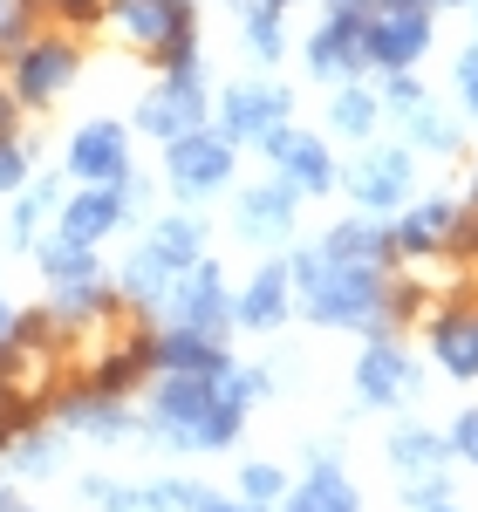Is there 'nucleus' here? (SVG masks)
Here are the masks:
<instances>
[{
	"label": "nucleus",
	"instance_id": "1",
	"mask_svg": "<svg viewBox=\"0 0 478 512\" xmlns=\"http://www.w3.org/2000/svg\"><path fill=\"white\" fill-rule=\"evenodd\" d=\"M287 274H294V301H301L308 321H321V328H369V335H390V321H383L390 280H383V267L328 260L321 246H301V253L287 260Z\"/></svg>",
	"mask_w": 478,
	"mask_h": 512
},
{
	"label": "nucleus",
	"instance_id": "2",
	"mask_svg": "<svg viewBox=\"0 0 478 512\" xmlns=\"http://www.w3.org/2000/svg\"><path fill=\"white\" fill-rule=\"evenodd\" d=\"M239 424H246V403H233L219 376H171L164 369L151 403H144V431L171 451H226Z\"/></svg>",
	"mask_w": 478,
	"mask_h": 512
},
{
	"label": "nucleus",
	"instance_id": "3",
	"mask_svg": "<svg viewBox=\"0 0 478 512\" xmlns=\"http://www.w3.org/2000/svg\"><path fill=\"white\" fill-rule=\"evenodd\" d=\"M192 260H205V226L192 219V212L158 219V226L144 233V246L123 260V301H130V308H158L164 287L185 274Z\"/></svg>",
	"mask_w": 478,
	"mask_h": 512
},
{
	"label": "nucleus",
	"instance_id": "4",
	"mask_svg": "<svg viewBox=\"0 0 478 512\" xmlns=\"http://www.w3.org/2000/svg\"><path fill=\"white\" fill-rule=\"evenodd\" d=\"M164 328H199V335H226L233 328V287L219 260H192L185 274L164 287Z\"/></svg>",
	"mask_w": 478,
	"mask_h": 512
},
{
	"label": "nucleus",
	"instance_id": "5",
	"mask_svg": "<svg viewBox=\"0 0 478 512\" xmlns=\"http://www.w3.org/2000/svg\"><path fill=\"white\" fill-rule=\"evenodd\" d=\"M233 164H239V151L212 130V123L164 144V178H171L178 198H219L226 185H233Z\"/></svg>",
	"mask_w": 478,
	"mask_h": 512
},
{
	"label": "nucleus",
	"instance_id": "6",
	"mask_svg": "<svg viewBox=\"0 0 478 512\" xmlns=\"http://www.w3.org/2000/svg\"><path fill=\"white\" fill-rule=\"evenodd\" d=\"M287 117H294V96L267 76H246L219 96V137H226L233 151L239 144H267L274 130H287Z\"/></svg>",
	"mask_w": 478,
	"mask_h": 512
},
{
	"label": "nucleus",
	"instance_id": "7",
	"mask_svg": "<svg viewBox=\"0 0 478 512\" xmlns=\"http://www.w3.org/2000/svg\"><path fill=\"white\" fill-rule=\"evenodd\" d=\"M369 14H376V0H349V7H328V21H321L315 35H308V69L321 82H356L369 69Z\"/></svg>",
	"mask_w": 478,
	"mask_h": 512
},
{
	"label": "nucleus",
	"instance_id": "8",
	"mask_svg": "<svg viewBox=\"0 0 478 512\" xmlns=\"http://www.w3.org/2000/svg\"><path fill=\"white\" fill-rule=\"evenodd\" d=\"M82 69V48L69 35H28L14 48V103H28V110H48Z\"/></svg>",
	"mask_w": 478,
	"mask_h": 512
},
{
	"label": "nucleus",
	"instance_id": "9",
	"mask_svg": "<svg viewBox=\"0 0 478 512\" xmlns=\"http://www.w3.org/2000/svg\"><path fill=\"white\" fill-rule=\"evenodd\" d=\"M212 123V89L205 76H158V89H144V103H137V130L144 137H185V130H205Z\"/></svg>",
	"mask_w": 478,
	"mask_h": 512
},
{
	"label": "nucleus",
	"instance_id": "10",
	"mask_svg": "<svg viewBox=\"0 0 478 512\" xmlns=\"http://www.w3.org/2000/svg\"><path fill=\"white\" fill-rule=\"evenodd\" d=\"M362 48H369V69H383V76L417 69L431 55V7H376Z\"/></svg>",
	"mask_w": 478,
	"mask_h": 512
},
{
	"label": "nucleus",
	"instance_id": "11",
	"mask_svg": "<svg viewBox=\"0 0 478 512\" xmlns=\"http://www.w3.org/2000/svg\"><path fill=\"white\" fill-rule=\"evenodd\" d=\"M103 14H110L137 48H151V55L171 48L178 35H199V7H192V0H110Z\"/></svg>",
	"mask_w": 478,
	"mask_h": 512
},
{
	"label": "nucleus",
	"instance_id": "12",
	"mask_svg": "<svg viewBox=\"0 0 478 512\" xmlns=\"http://www.w3.org/2000/svg\"><path fill=\"white\" fill-rule=\"evenodd\" d=\"M69 171H76L82 185H123L130 178V130L110 117L82 123L76 137H69Z\"/></svg>",
	"mask_w": 478,
	"mask_h": 512
},
{
	"label": "nucleus",
	"instance_id": "13",
	"mask_svg": "<svg viewBox=\"0 0 478 512\" xmlns=\"http://www.w3.org/2000/svg\"><path fill=\"white\" fill-rule=\"evenodd\" d=\"M417 390V369H410V355L397 349V335H369V349L356 362V396L362 403H376V410H390L403 396Z\"/></svg>",
	"mask_w": 478,
	"mask_h": 512
},
{
	"label": "nucleus",
	"instance_id": "14",
	"mask_svg": "<svg viewBox=\"0 0 478 512\" xmlns=\"http://www.w3.org/2000/svg\"><path fill=\"white\" fill-rule=\"evenodd\" d=\"M267 158L280 164V178L294 185V192H335V158H328V144L321 137H308V130H274L267 144H260Z\"/></svg>",
	"mask_w": 478,
	"mask_h": 512
},
{
	"label": "nucleus",
	"instance_id": "15",
	"mask_svg": "<svg viewBox=\"0 0 478 512\" xmlns=\"http://www.w3.org/2000/svg\"><path fill=\"white\" fill-rule=\"evenodd\" d=\"M294 205H301V192H294L287 178H274V185H246V192H239V212H233L239 239H253V246L287 239L294 233Z\"/></svg>",
	"mask_w": 478,
	"mask_h": 512
},
{
	"label": "nucleus",
	"instance_id": "16",
	"mask_svg": "<svg viewBox=\"0 0 478 512\" xmlns=\"http://www.w3.org/2000/svg\"><path fill=\"white\" fill-rule=\"evenodd\" d=\"M349 192H356L362 212H390V205H403V198H410V151L383 144V151L356 158V171H349Z\"/></svg>",
	"mask_w": 478,
	"mask_h": 512
},
{
	"label": "nucleus",
	"instance_id": "17",
	"mask_svg": "<svg viewBox=\"0 0 478 512\" xmlns=\"http://www.w3.org/2000/svg\"><path fill=\"white\" fill-rule=\"evenodd\" d=\"M123 212H130L123 185H82V192L62 205V239H76V246H103V239L123 226Z\"/></svg>",
	"mask_w": 478,
	"mask_h": 512
},
{
	"label": "nucleus",
	"instance_id": "18",
	"mask_svg": "<svg viewBox=\"0 0 478 512\" xmlns=\"http://www.w3.org/2000/svg\"><path fill=\"white\" fill-rule=\"evenodd\" d=\"M151 355H158V369H171V376H226L233 369L226 335H199V328H164V335H151Z\"/></svg>",
	"mask_w": 478,
	"mask_h": 512
},
{
	"label": "nucleus",
	"instance_id": "19",
	"mask_svg": "<svg viewBox=\"0 0 478 512\" xmlns=\"http://www.w3.org/2000/svg\"><path fill=\"white\" fill-rule=\"evenodd\" d=\"M287 308H294V274H287V260H267L260 274L246 280V294H233L239 328H280Z\"/></svg>",
	"mask_w": 478,
	"mask_h": 512
},
{
	"label": "nucleus",
	"instance_id": "20",
	"mask_svg": "<svg viewBox=\"0 0 478 512\" xmlns=\"http://www.w3.org/2000/svg\"><path fill=\"white\" fill-rule=\"evenodd\" d=\"M158 369V355H151V335H137V342H123V349H110L96 369H89V383L82 390L89 396H103V403H123V396L137 390L144 376Z\"/></svg>",
	"mask_w": 478,
	"mask_h": 512
},
{
	"label": "nucleus",
	"instance_id": "21",
	"mask_svg": "<svg viewBox=\"0 0 478 512\" xmlns=\"http://www.w3.org/2000/svg\"><path fill=\"white\" fill-rule=\"evenodd\" d=\"M431 355H438L451 376H478V308H444L431 315Z\"/></svg>",
	"mask_w": 478,
	"mask_h": 512
},
{
	"label": "nucleus",
	"instance_id": "22",
	"mask_svg": "<svg viewBox=\"0 0 478 512\" xmlns=\"http://www.w3.org/2000/svg\"><path fill=\"white\" fill-rule=\"evenodd\" d=\"M451 233H458V205L451 198H424V205H410L390 226L397 253H438V246H451Z\"/></svg>",
	"mask_w": 478,
	"mask_h": 512
},
{
	"label": "nucleus",
	"instance_id": "23",
	"mask_svg": "<svg viewBox=\"0 0 478 512\" xmlns=\"http://www.w3.org/2000/svg\"><path fill=\"white\" fill-rule=\"evenodd\" d=\"M287 512H362V499H356V485L342 478V465H335V458H315V465H308V478L294 485Z\"/></svg>",
	"mask_w": 478,
	"mask_h": 512
},
{
	"label": "nucleus",
	"instance_id": "24",
	"mask_svg": "<svg viewBox=\"0 0 478 512\" xmlns=\"http://www.w3.org/2000/svg\"><path fill=\"white\" fill-rule=\"evenodd\" d=\"M35 267L48 287H82V280H103V260H96V246H76V239H48L35 246Z\"/></svg>",
	"mask_w": 478,
	"mask_h": 512
},
{
	"label": "nucleus",
	"instance_id": "25",
	"mask_svg": "<svg viewBox=\"0 0 478 512\" xmlns=\"http://www.w3.org/2000/svg\"><path fill=\"white\" fill-rule=\"evenodd\" d=\"M321 253L328 260H356V267H383L397 253V239L383 233V226H369V219H349V226H335V233L321 239Z\"/></svg>",
	"mask_w": 478,
	"mask_h": 512
},
{
	"label": "nucleus",
	"instance_id": "26",
	"mask_svg": "<svg viewBox=\"0 0 478 512\" xmlns=\"http://www.w3.org/2000/svg\"><path fill=\"white\" fill-rule=\"evenodd\" d=\"M444 458H451V444H444L438 431H424V424H410V431L390 437V465H397L403 478H431Z\"/></svg>",
	"mask_w": 478,
	"mask_h": 512
},
{
	"label": "nucleus",
	"instance_id": "27",
	"mask_svg": "<svg viewBox=\"0 0 478 512\" xmlns=\"http://www.w3.org/2000/svg\"><path fill=\"white\" fill-rule=\"evenodd\" d=\"M123 301H117V287H103V280H82V287H62L55 294V308H48V321H110Z\"/></svg>",
	"mask_w": 478,
	"mask_h": 512
},
{
	"label": "nucleus",
	"instance_id": "28",
	"mask_svg": "<svg viewBox=\"0 0 478 512\" xmlns=\"http://www.w3.org/2000/svg\"><path fill=\"white\" fill-rule=\"evenodd\" d=\"M328 123H335L342 137H369V130L383 123V96H376V89H356V82H342L335 103H328Z\"/></svg>",
	"mask_w": 478,
	"mask_h": 512
},
{
	"label": "nucleus",
	"instance_id": "29",
	"mask_svg": "<svg viewBox=\"0 0 478 512\" xmlns=\"http://www.w3.org/2000/svg\"><path fill=\"white\" fill-rule=\"evenodd\" d=\"M14 465H21L28 478L62 472V437H55V431H21V437H14Z\"/></svg>",
	"mask_w": 478,
	"mask_h": 512
},
{
	"label": "nucleus",
	"instance_id": "30",
	"mask_svg": "<svg viewBox=\"0 0 478 512\" xmlns=\"http://www.w3.org/2000/svg\"><path fill=\"white\" fill-rule=\"evenodd\" d=\"M246 55H253V62H267V69L287 55V28H280L274 7H267V14H246Z\"/></svg>",
	"mask_w": 478,
	"mask_h": 512
},
{
	"label": "nucleus",
	"instance_id": "31",
	"mask_svg": "<svg viewBox=\"0 0 478 512\" xmlns=\"http://www.w3.org/2000/svg\"><path fill=\"white\" fill-rule=\"evenodd\" d=\"M55 205H62L55 178H48V185H28V192H21V205H14V226H7V233H14L21 246H28V239H35V226L48 219V212H55Z\"/></svg>",
	"mask_w": 478,
	"mask_h": 512
},
{
	"label": "nucleus",
	"instance_id": "32",
	"mask_svg": "<svg viewBox=\"0 0 478 512\" xmlns=\"http://www.w3.org/2000/svg\"><path fill=\"white\" fill-rule=\"evenodd\" d=\"M410 144H417V151H458V130H451L444 110L417 103V110H410Z\"/></svg>",
	"mask_w": 478,
	"mask_h": 512
},
{
	"label": "nucleus",
	"instance_id": "33",
	"mask_svg": "<svg viewBox=\"0 0 478 512\" xmlns=\"http://www.w3.org/2000/svg\"><path fill=\"white\" fill-rule=\"evenodd\" d=\"M280 492H287L280 465H246V472H239V499H246V506H274Z\"/></svg>",
	"mask_w": 478,
	"mask_h": 512
},
{
	"label": "nucleus",
	"instance_id": "34",
	"mask_svg": "<svg viewBox=\"0 0 478 512\" xmlns=\"http://www.w3.org/2000/svg\"><path fill=\"white\" fill-rule=\"evenodd\" d=\"M21 185H28V144L0 130V192H21Z\"/></svg>",
	"mask_w": 478,
	"mask_h": 512
},
{
	"label": "nucleus",
	"instance_id": "35",
	"mask_svg": "<svg viewBox=\"0 0 478 512\" xmlns=\"http://www.w3.org/2000/svg\"><path fill=\"white\" fill-rule=\"evenodd\" d=\"M35 21V0H0V48H21Z\"/></svg>",
	"mask_w": 478,
	"mask_h": 512
},
{
	"label": "nucleus",
	"instance_id": "36",
	"mask_svg": "<svg viewBox=\"0 0 478 512\" xmlns=\"http://www.w3.org/2000/svg\"><path fill=\"white\" fill-rule=\"evenodd\" d=\"M465 465H478V410H458V424H451V437H444Z\"/></svg>",
	"mask_w": 478,
	"mask_h": 512
},
{
	"label": "nucleus",
	"instance_id": "37",
	"mask_svg": "<svg viewBox=\"0 0 478 512\" xmlns=\"http://www.w3.org/2000/svg\"><path fill=\"white\" fill-rule=\"evenodd\" d=\"M417 103H424V89L410 82V69H403V76H390V82H383V110H403V117H410Z\"/></svg>",
	"mask_w": 478,
	"mask_h": 512
},
{
	"label": "nucleus",
	"instance_id": "38",
	"mask_svg": "<svg viewBox=\"0 0 478 512\" xmlns=\"http://www.w3.org/2000/svg\"><path fill=\"white\" fill-rule=\"evenodd\" d=\"M69 28H103V0H48Z\"/></svg>",
	"mask_w": 478,
	"mask_h": 512
},
{
	"label": "nucleus",
	"instance_id": "39",
	"mask_svg": "<svg viewBox=\"0 0 478 512\" xmlns=\"http://www.w3.org/2000/svg\"><path fill=\"white\" fill-rule=\"evenodd\" d=\"M458 96L478 110V48H465V55H458Z\"/></svg>",
	"mask_w": 478,
	"mask_h": 512
},
{
	"label": "nucleus",
	"instance_id": "40",
	"mask_svg": "<svg viewBox=\"0 0 478 512\" xmlns=\"http://www.w3.org/2000/svg\"><path fill=\"white\" fill-rule=\"evenodd\" d=\"M0 130H14V89L0 82Z\"/></svg>",
	"mask_w": 478,
	"mask_h": 512
},
{
	"label": "nucleus",
	"instance_id": "41",
	"mask_svg": "<svg viewBox=\"0 0 478 512\" xmlns=\"http://www.w3.org/2000/svg\"><path fill=\"white\" fill-rule=\"evenodd\" d=\"M7 328H14V308H7V294H0V335H7Z\"/></svg>",
	"mask_w": 478,
	"mask_h": 512
},
{
	"label": "nucleus",
	"instance_id": "42",
	"mask_svg": "<svg viewBox=\"0 0 478 512\" xmlns=\"http://www.w3.org/2000/svg\"><path fill=\"white\" fill-rule=\"evenodd\" d=\"M376 7H431V0H376Z\"/></svg>",
	"mask_w": 478,
	"mask_h": 512
},
{
	"label": "nucleus",
	"instance_id": "43",
	"mask_svg": "<svg viewBox=\"0 0 478 512\" xmlns=\"http://www.w3.org/2000/svg\"><path fill=\"white\" fill-rule=\"evenodd\" d=\"M0 512H21V506H14V492H7V485H0Z\"/></svg>",
	"mask_w": 478,
	"mask_h": 512
},
{
	"label": "nucleus",
	"instance_id": "44",
	"mask_svg": "<svg viewBox=\"0 0 478 512\" xmlns=\"http://www.w3.org/2000/svg\"><path fill=\"white\" fill-rule=\"evenodd\" d=\"M431 512H458V506H444V499H438V506H431Z\"/></svg>",
	"mask_w": 478,
	"mask_h": 512
},
{
	"label": "nucleus",
	"instance_id": "45",
	"mask_svg": "<svg viewBox=\"0 0 478 512\" xmlns=\"http://www.w3.org/2000/svg\"><path fill=\"white\" fill-rule=\"evenodd\" d=\"M451 7H472V0H451Z\"/></svg>",
	"mask_w": 478,
	"mask_h": 512
},
{
	"label": "nucleus",
	"instance_id": "46",
	"mask_svg": "<svg viewBox=\"0 0 478 512\" xmlns=\"http://www.w3.org/2000/svg\"><path fill=\"white\" fill-rule=\"evenodd\" d=\"M328 7H349V0H328Z\"/></svg>",
	"mask_w": 478,
	"mask_h": 512
},
{
	"label": "nucleus",
	"instance_id": "47",
	"mask_svg": "<svg viewBox=\"0 0 478 512\" xmlns=\"http://www.w3.org/2000/svg\"><path fill=\"white\" fill-rule=\"evenodd\" d=\"M472 7H478V0H472Z\"/></svg>",
	"mask_w": 478,
	"mask_h": 512
}]
</instances>
